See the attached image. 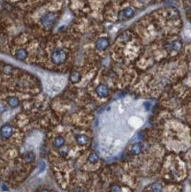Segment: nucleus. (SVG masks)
Instances as JSON below:
<instances>
[{
  "label": "nucleus",
  "mask_w": 191,
  "mask_h": 192,
  "mask_svg": "<svg viewBox=\"0 0 191 192\" xmlns=\"http://www.w3.org/2000/svg\"><path fill=\"white\" fill-rule=\"evenodd\" d=\"M63 81L64 80L60 77L48 76L44 84L49 93H56L60 90V89L63 85Z\"/></svg>",
  "instance_id": "f257e3e1"
},
{
  "label": "nucleus",
  "mask_w": 191,
  "mask_h": 192,
  "mask_svg": "<svg viewBox=\"0 0 191 192\" xmlns=\"http://www.w3.org/2000/svg\"><path fill=\"white\" fill-rule=\"evenodd\" d=\"M52 60L56 64H62L66 60V54L63 50H57L52 56Z\"/></svg>",
  "instance_id": "f03ea898"
},
{
  "label": "nucleus",
  "mask_w": 191,
  "mask_h": 192,
  "mask_svg": "<svg viewBox=\"0 0 191 192\" xmlns=\"http://www.w3.org/2000/svg\"><path fill=\"white\" fill-rule=\"evenodd\" d=\"M97 93L101 97H105L109 95V89L106 85L101 84L97 88Z\"/></svg>",
  "instance_id": "7ed1b4c3"
},
{
  "label": "nucleus",
  "mask_w": 191,
  "mask_h": 192,
  "mask_svg": "<svg viewBox=\"0 0 191 192\" xmlns=\"http://www.w3.org/2000/svg\"><path fill=\"white\" fill-rule=\"evenodd\" d=\"M108 45H109V41L106 38H100L96 44V47L99 51H103V50L106 49L108 47Z\"/></svg>",
  "instance_id": "20e7f679"
},
{
  "label": "nucleus",
  "mask_w": 191,
  "mask_h": 192,
  "mask_svg": "<svg viewBox=\"0 0 191 192\" xmlns=\"http://www.w3.org/2000/svg\"><path fill=\"white\" fill-rule=\"evenodd\" d=\"M43 22L44 24V26H51L55 22V15L53 13H49L46 14L44 19H43Z\"/></svg>",
  "instance_id": "39448f33"
},
{
  "label": "nucleus",
  "mask_w": 191,
  "mask_h": 192,
  "mask_svg": "<svg viewBox=\"0 0 191 192\" xmlns=\"http://www.w3.org/2000/svg\"><path fill=\"white\" fill-rule=\"evenodd\" d=\"M142 143H135V144H134V146L132 147V149H131V152L134 154V155H138V154H140L141 152H142Z\"/></svg>",
  "instance_id": "423d86ee"
},
{
  "label": "nucleus",
  "mask_w": 191,
  "mask_h": 192,
  "mask_svg": "<svg viewBox=\"0 0 191 192\" xmlns=\"http://www.w3.org/2000/svg\"><path fill=\"white\" fill-rule=\"evenodd\" d=\"M76 141L80 145H87L89 142V138L84 135H80L76 137Z\"/></svg>",
  "instance_id": "0eeeda50"
},
{
  "label": "nucleus",
  "mask_w": 191,
  "mask_h": 192,
  "mask_svg": "<svg viewBox=\"0 0 191 192\" xmlns=\"http://www.w3.org/2000/svg\"><path fill=\"white\" fill-rule=\"evenodd\" d=\"M150 189L152 192H162L163 191V186L158 183H154L150 185Z\"/></svg>",
  "instance_id": "6e6552de"
},
{
  "label": "nucleus",
  "mask_w": 191,
  "mask_h": 192,
  "mask_svg": "<svg viewBox=\"0 0 191 192\" xmlns=\"http://www.w3.org/2000/svg\"><path fill=\"white\" fill-rule=\"evenodd\" d=\"M134 14V9L131 8V7H127V8H126V9L123 11V15H124V17H126L127 19L133 17Z\"/></svg>",
  "instance_id": "1a4fd4ad"
},
{
  "label": "nucleus",
  "mask_w": 191,
  "mask_h": 192,
  "mask_svg": "<svg viewBox=\"0 0 191 192\" xmlns=\"http://www.w3.org/2000/svg\"><path fill=\"white\" fill-rule=\"evenodd\" d=\"M80 79H81V76H80L79 73H77V72H73L70 76V80L73 82H78L80 81Z\"/></svg>",
  "instance_id": "9d476101"
},
{
  "label": "nucleus",
  "mask_w": 191,
  "mask_h": 192,
  "mask_svg": "<svg viewBox=\"0 0 191 192\" xmlns=\"http://www.w3.org/2000/svg\"><path fill=\"white\" fill-rule=\"evenodd\" d=\"M64 143H65V140H64L63 137L59 136L58 138L55 139V141H54V145H55L56 147H61L64 144Z\"/></svg>",
  "instance_id": "9b49d317"
},
{
  "label": "nucleus",
  "mask_w": 191,
  "mask_h": 192,
  "mask_svg": "<svg viewBox=\"0 0 191 192\" xmlns=\"http://www.w3.org/2000/svg\"><path fill=\"white\" fill-rule=\"evenodd\" d=\"M89 160L91 163H96V162L98 161V156H97L96 153H92V154L89 156Z\"/></svg>",
  "instance_id": "f8f14e48"
},
{
  "label": "nucleus",
  "mask_w": 191,
  "mask_h": 192,
  "mask_svg": "<svg viewBox=\"0 0 191 192\" xmlns=\"http://www.w3.org/2000/svg\"><path fill=\"white\" fill-rule=\"evenodd\" d=\"M2 133H3V135L4 136H9L11 135V133H12V128L10 127H5V128H3Z\"/></svg>",
  "instance_id": "ddd939ff"
},
{
  "label": "nucleus",
  "mask_w": 191,
  "mask_h": 192,
  "mask_svg": "<svg viewBox=\"0 0 191 192\" xmlns=\"http://www.w3.org/2000/svg\"><path fill=\"white\" fill-rule=\"evenodd\" d=\"M18 58L20 60H24L26 58V52L24 51H20L18 54Z\"/></svg>",
  "instance_id": "4468645a"
},
{
  "label": "nucleus",
  "mask_w": 191,
  "mask_h": 192,
  "mask_svg": "<svg viewBox=\"0 0 191 192\" xmlns=\"http://www.w3.org/2000/svg\"><path fill=\"white\" fill-rule=\"evenodd\" d=\"M113 192H121V189L118 186L113 187Z\"/></svg>",
  "instance_id": "2eb2a0df"
},
{
  "label": "nucleus",
  "mask_w": 191,
  "mask_h": 192,
  "mask_svg": "<svg viewBox=\"0 0 191 192\" xmlns=\"http://www.w3.org/2000/svg\"><path fill=\"white\" fill-rule=\"evenodd\" d=\"M146 192H152L151 191H146Z\"/></svg>",
  "instance_id": "dca6fc26"
}]
</instances>
